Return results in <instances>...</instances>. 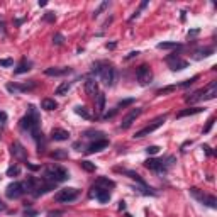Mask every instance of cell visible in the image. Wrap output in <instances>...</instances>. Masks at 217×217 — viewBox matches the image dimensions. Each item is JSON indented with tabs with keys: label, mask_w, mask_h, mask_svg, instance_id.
I'll use <instances>...</instances> for the list:
<instances>
[{
	"label": "cell",
	"mask_w": 217,
	"mask_h": 217,
	"mask_svg": "<svg viewBox=\"0 0 217 217\" xmlns=\"http://www.w3.org/2000/svg\"><path fill=\"white\" fill-rule=\"evenodd\" d=\"M31 68H32V63L27 60V58H22V60H20V63L17 64V68L14 70V73H16V75H22V73H27Z\"/></svg>",
	"instance_id": "603a6c76"
},
{
	"label": "cell",
	"mask_w": 217,
	"mask_h": 217,
	"mask_svg": "<svg viewBox=\"0 0 217 217\" xmlns=\"http://www.w3.org/2000/svg\"><path fill=\"white\" fill-rule=\"evenodd\" d=\"M195 34H198V29H193V31H190V32H188V38H190V36H195Z\"/></svg>",
	"instance_id": "db71d44e"
},
{
	"label": "cell",
	"mask_w": 217,
	"mask_h": 217,
	"mask_svg": "<svg viewBox=\"0 0 217 217\" xmlns=\"http://www.w3.org/2000/svg\"><path fill=\"white\" fill-rule=\"evenodd\" d=\"M12 64H14V60H10V58L0 60V66H3V68H9V66H12Z\"/></svg>",
	"instance_id": "7bdbcfd3"
},
{
	"label": "cell",
	"mask_w": 217,
	"mask_h": 217,
	"mask_svg": "<svg viewBox=\"0 0 217 217\" xmlns=\"http://www.w3.org/2000/svg\"><path fill=\"white\" fill-rule=\"evenodd\" d=\"M99 92H100V90H99V82H97L95 78L88 77V78L85 80V93H86L88 97H93V99H95Z\"/></svg>",
	"instance_id": "ac0fdd59"
},
{
	"label": "cell",
	"mask_w": 217,
	"mask_h": 217,
	"mask_svg": "<svg viewBox=\"0 0 217 217\" xmlns=\"http://www.w3.org/2000/svg\"><path fill=\"white\" fill-rule=\"evenodd\" d=\"M146 7H148V0H143V2H141V3H139V9H137V10H136V12H134V14H132V16H131V17H129V20H134V19H136V17H139V14H141V10H143V9H146Z\"/></svg>",
	"instance_id": "d590c367"
},
{
	"label": "cell",
	"mask_w": 217,
	"mask_h": 217,
	"mask_svg": "<svg viewBox=\"0 0 217 217\" xmlns=\"http://www.w3.org/2000/svg\"><path fill=\"white\" fill-rule=\"evenodd\" d=\"M82 148H83V143H82V141H77V143L73 144V149H77V151H82Z\"/></svg>",
	"instance_id": "c3c4849f"
},
{
	"label": "cell",
	"mask_w": 217,
	"mask_h": 217,
	"mask_svg": "<svg viewBox=\"0 0 217 217\" xmlns=\"http://www.w3.org/2000/svg\"><path fill=\"white\" fill-rule=\"evenodd\" d=\"M198 78H200V77H198V75H195V77H192V78H188V80H185V82H182V83H180V85H178V86H182V88H187V86H190V85H192V83H195V82H197V80H198Z\"/></svg>",
	"instance_id": "f35d334b"
},
{
	"label": "cell",
	"mask_w": 217,
	"mask_h": 217,
	"mask_svg": "<svg viewBox=\"0 0 217 217\" xmlns=\"http://www.w3.org/2000/svg\"><path fill=\"white\" fill-rule=\"evenodd\" d=\"M126 217H132V215L131 214H126Z\"/></svg>",
	"instance_id": "680465c9"
},
{
	"label": "cell",
	"mask_w": 217,
	"mask_h": 217,
	"mask_svg": "<svg viewBox=\"0 0 217 217\" xmlns=\"http://www.w3.org/2000/svg\"><path fill=\"white\" fill-rule=\"evenodd\" d=\"M83 137H86V139H93V141H99V139H105V134H104L102 131H93V129H90V131L83 132Z\"/></svg>",
	"instance_id": "484cf974"
},
{
	"label": "cell",
	"mask_w": 217,
	"mask_h": 217,
	"mask_svg": "<svg viewBox=\"0 0 217 217\" xmlns=\"http://www.w3.org/2000/svg\"><path fill=\"white\" fill-rule=\"evenodd\" d=\"M56 188V185L51 182H46L44 178H41V180H38V185H36V188L34 192H32V197H41V195H44V193H48V192H51Z\"/></svg>",
	"instance_id": "5bb4252c"
},
{
	"label": "cell",
	"mask_w": 217,
	"mask_h": 217,
	"mask_svg": "<svg viewBox=\"0 0 217 217\" xmlns=\"http://www.w3.org/2000/svg\"><path fill=\"white\" fill-rule=\"evenodd\" d=\"M48 5V2H46V0H39V7H46Z\"/></svg>",
	"instance_id": "11a10c76"
},
{
	"label": "cell",
	"mask_w": 217,
	"mask_h": 217,
	"mask_svg": "<svg viewBox=\"0 0 217 217\" xmlns=\"http://www.w3.org/2000/svg\"><path fill=\"white\" fill-rule=\"evenodd\" d=\"M10 151H12V154L17 158V160H20L22 163L27 161V153H26V148L22 146V144L19 143V141H14L12 146H10Z\"/></svg>",
	"instance_id": "2e32d148"
},
{
	"label": "cell",
	"mask_w": 217,
	"mask_h": 217,
	"mask_svg": "<svg viewBox=\"0 0 217 217\" xmlns=\"http://www.w3.org/2000/svg\"><path fill=\"white\" fill-rule=\"evenodd\" d=\"M24 193H26L24 182H14V183H10V185L5 188V195H7V198H10V200L20 198Z\"/></svg>",
	"instance_id": "8fae6325"
},
{
	"label": "cell",
	"mask_w": 217,
	"mask_h": 217,
	"mask_svg": "<svg viewBox=\"0 0 217 217\" xmlns=\"http://www.w3.org/2000/svg\"><path fill=\"white\" fill-rule=\"evenodd\" d=\"M124 209H126V202L121 200V202H119V210H124Z\"/></svg>",
	"instance_id": "816d5d0a"
},
{
	"label": "cell",
	"mask_w": 217,
	"mask_h": 217,
	"mask_svg": "<svg viewBox=\"0 0 217 217\" xmlns=\"http://www.w3.org/2000/svg\"><path fill=\"white\" fill-rule=\"evenodd\" d=\"M80 166L85 171H88V173H92V171H95L97 170V166H95V163H92V161H86V160H83L80 161Z\"/></svg>",
	"instance_id": "4dcf8cb0"
},
{
	"label": "cell",
	"mask_w": 217,
	"mask_h": 217,
	"mask_svg": "<svg viewBox=\"0 0 217 217\" xmlns=\"http://www.w3.org/2000/svg\"><path fill=\"white\" fill-rule=\"evenodd\" d=\"M176 90V85H170V86H165V88H160L156 92V95H166V93H171Z\"/></svg>",
	"instance_id": "8d00e7d4"
},
{
	"label": "cell",
	"mask_w": 217,
	"mask_h": 217,
	"mask_svg": "<svg viewBox=\"0 0 217 217\" xmlns=\"http://www.w3.org/2000/svg\"><path fill=\"white\" fill-rule=\"evenodd\" d=\"M51 156L54 158V160H66V158H68V151L56 149V151H53V153H51Z\"/></svg>",
	"instance_id": "836d02e7"
},
{
	"label": "cell",
	"mask_w": 217,
	"mask_h": 217,
	"mask_svg": "<svg viewBox=\"0 0 217 217\" xmlns=\"http://www.w3.org/2000/svg\"><path fill=\"white\" fill-rule=\"evenodd\" d=\"M104 110H105V93L99 92L95 97V112H97V115H102Z\"/></svg>",
	"instance_id": "ffe728a7"
},
{
	"label": "cell",
	"mask_w": 217,
	"mask_h": 217,
	"mask_svg": "<svg viewBox=\"0 0 217 217\" xmlns=\"http://www.w3.org/2000/svg\"><path fill=\"white\" fill-rule=\"evenodd\" d=\"M132 104H134V99H126V100H121V102L117 104V105H115V108H124V107H127V105H132Z\"/></svg>",
	"instance_id": "ab89813d"
},
{
	"label": "cell",
	"mask_w": 217,
	"mask_h": 217,
	"mask_svg": "<svg viewBox=\"0 0 217 217\" xmlns=\"http://www.w3.org/2000/svg\"><path fill=\"white\" fill-rule=\"evenodd\" d=\"M136 80L139 85H149L151 82H153V71H151V68L148 66L146 63H143V64H139L137 66V70H136Z\"/></svg>",
	"instance_id": "9c48e42d"
},
{
	"label": "cell",
	"mask_w": 217,
	"mask_h": 217,
	"mask_svg": "<svg viewBox=\"0 0 217 217\" xmlns=\"http://www.w3.org/2000/svg\"><path fill=\"white\" fill-rule=\"evenodd\" d=\"M71 88V82H63V83H60V86L56 88V95H61V97H64L68 93V90Z\"/></svg>",
	"instance_id": "f1b7e54d"
},
{
	"label": "cell",
	"mask_w": 217,
	"mask_h": 217,
	"mask_svg": "<svg viewBox=\"0 0 217 217\" xmlns=\"http://www.w3.org/2000/svg\"><path fill=\"white\" fill-rule=\"evenodd\" d=\"M64 42V36L61 34V32H56V34L53 36V44H56V46H61Z\"/></svg>",
	"instance_id": "74e56055"
},
{
	"label": "cell",
	"mask_w": 217,
	"mask_h": 217,
	"mask_svg": "<svg viewBox=\"0 0 217 217\" xmlns=\"http://www.w3.org/2000/svg\"><path fill=\"white\" fill-rule=\"evenodd\" d=\"M107 48H108V49H114V48H115V42H110V44L107 42Z\"/></svg>",
	"instance_id": "9f6ffc18"
},
{
	"label": "cell",
	"mask_w": 217,
	"mask_h": 217,
	"mask_svg": "<svg viewBox=\"0 0 217 217\" xmlns=\"http://www.w3.org/2000/svg\"><path fill=\"white\" fill-rule=\"evenodd\" d=\"M141 114H143V108H141V107L131 108V110H129V114L126 115L124 119H122V122H121V127H122V129H129V127H131V126L136 122V119L139 117Z\"/></svg>",
	"instance_id": "9a60e30c"
},
{
	"label": "cell",
	"mask_w": 217,
	"mask_h": 217,
	"mask_svg": "<svg viewBox=\"0 0 217 217\" xmlns=\"http://www.w3.org/2000/svg\"><path fill=\"white\" fill-rule=\"evenodd\" d=\"M166 63L170 64V68H171L173 71H180V70H185V68H188V61H187V60H182V58H180L176 53H173V54H170V56H166Z\"/></svg>",
	"instance_id": "7c38bea8"
},
{
	"label": "cell",
	"mask_w": 217,
	"mask_h": 217,
	"mask_svg": "<svg viewBox=\"0 0 217 217\" xmlns=\"http://www.w3.org/2000/svg\"><path fill=\"white\" fill-rule=\"evenodd\" d=\"M166 117H168V114H163V115H158L156 119H154L153 122H151V124H148L146 127H143L141 129V131H137L136 134H134V137H137V139H139V137H144V136H149L151 132H154L156 131V129H160L163 124H165V121H166Z\"/></svg>",
	"instance_id": "ba28073f"
},
{
	"label": "cell",
	"mask_w": 217,
	"mask_h": 217,
	"mask_svg": "<svg viewBox=\"0 0 217 217\" xmlns=\"http://www.w3.org/2000/svg\"><path fill=\"white\" fill-rule=\"evenodd\" d=\"M20 175V166L19 165H14L7 170V176H19Z\"/></svg>",
	"instance_id": "e575fe53"
},
{
	"label": "cell",
	"mask_w": 217,
	"mask_h": 217,
	"mask_svg": "<svg viewBox=\"0 0 217 217\" xmlns=\"http://www.w3.org/2000/svg\"><path fill=\"white\" fill-rule=\"evenodd\" d=\"M70 73H73V70L70 66H66V68H46L44 70V75H48V77H64V75H70Z\"/></svg>",
	"instance_id": "d6986e66"
},
{
	"label": "cell",
	"mask_w": 217,
	"mask_h": 217,
	"mask_svg": "<svg viewBox=\"0 0 217 217\" xmlns=\"http://www.w3.org/2000/svg\"><path fill=\"white\" fill-rule=\"evenodd\" d=\"M42 178H44L46 182H51V183H54V185H58V183H61V182H64V180L70 178V173H68L66 168H63L61 165L54 163V165H49V166L44 168Z\"/></svg>",
	"instance_id": "277c9868"
},
{
	"label": "cell",
	"mask_w": 217,
	"mask_h": 217,
	"mask_svg": "<svg viewBox=\"0 0 217 217\" xmlns=\"http://www.w3.org/2000/svg\"><path fill=\"white\" fill-rule=\"evenodd\" d=\"M214 54V48H200L197 51H193V58L195 60H202V58H209Z\"/></svg>",
	"instance_id": "cb8c5ba5"
},
{
	"label": "cell",
	"mask_w": 217,
	"mask_h": 217,
	"mask_svg": "<svg viewBox=\"0 0 217 217\" xmlns=\"http://www.w3.org/2000/svg\"><path fill=\"white\" fill-rule=\"evenodd\" d=\"M182 44L180 42H160L158 44V49H180Z\"/></svg>",
	"instance_id": "f546056e"
},
{
	"label": "cell",
	"mask_w": 217,
	"mask_h": 217,
	"mask_svg": "<svg viewBox=\"0 0 217 217\" xmlns=\"http://www.w3.org/2000/svg\"><path fill=\"white\" fill-rule=\"evenodd\" d=\"M36 83L34 80H31L29 83H7V90H9L10 93H20V92H31V90L36 88Z\"/></svg>",
	"instance_id": "4fadbf2b"
},
{
	"label": "cell",
	"mask_w": 217,
	"mask_h": 217,
	"mask_svg": "<svg viewBox=\"0 0 217 217\" xmlns=\"http://www.w3.org/2000/svg\"><path fill=\"white\" fill-rule=\"evenodd\" d=\"M214 122H215V117H210L207 121V124H205V127H204V131H202V132H204V134H209V132H210V129L214 127Z\"/></svg>",
	"instance_id": "60d3db41"
},
{
	"label": "cell",
	"mask_w": 217,
	"mask_h": 217,
	"mask_svg": "<svg viewBox=\"0 0 217 217\" xmlns=\"http://www.w3.org/2000/svg\"><path fill=\"white\" fill-rule=\"evenodd\" d=\"M75 112H77L78 115H82L83 119H90V112L86 110L85 105H75Z\"/></svg>",
	"instance_id": "1f68e13d"
},
{
	"label": "cell",
	"mask_w": 217,
	"mask_h": 217,
	"mask_svg": "<svg viewBox=\"0 0 217 217\" xmlns=\"http://www.w3.org/2000/svg\"><path fill=\"white\" fill-rule=\"evenodd\" d=\"M202 110H204L202 107H188V108H183V110H180L178 114H176V117L182 119V117H187V115H195V114H200Z\"/></svg>",
	"instance_id": "d4e9b609"
},
{
	"label": "cell",
	"mask_w": 217,
	"mask_h": 217,
	"mask_svg": "<svg viewBox=\"0 0 217 217\" xmlns=\"http://www.w3.org/2000/svg\"><path fill=\"white\" fill-rule=\"evenodd\" d=\"M115 171L117 173H122V175H127L131 180H134V182H137L139 185H146V182H144L143 178H141V175H137L136 171H132V170H124V168H115Z\"/></svg>",
	"instance_id": "44dd1931"
},
{
	"label": "cell",
	"mask_w": 217,
	"mask_h": 217,
	"mask_svg": "<svg viewBox=\"0 0 217 217\" xmlns=\"http://www.w3.org/2000/svg\"><path fill=\"white\" fill-rule=\"evenodd\" d=\"M158 151H160V146H148L146 148L148 154H158Z\"/></svg>",
	"instance_id": "ee69618b"
},
{
	"label": "cell",
	"mask_w": 217,
	"mask_h": 217,
	"mask_svg": "<svg viewBox=\"0 0 217 217\" xmlns=\"http://www.w3.org/2000/svg\"><path fill=\"white\" fill-rule=\"evenodd\" d=\"M24 165H26L29 170H32V171H38V170H39V166H36V165H31V163H29V161H26V163H24Z\"/></svg>",
	"instance_id": "7dc6e473"
},
{
	"label": "cell",
	"mask_w": 217,
	"mask_h": 217,
	"mask_svg": "<svg viewBox=\"0 0 217 217\" xmlns=\"http://www.w3.org/2000/svg\"><path fill=\"white\" fill-rule=\"evenodd\" d=\"M175 156H165V158H149V160L144 161V166L151 171L156 173H168V170L175 165Z\"/></svg>",
	"instance_id": "5b68a950"
},
{
	"label": "cell",
	"mask_w": 217,
	"mask_h": 217,
	"mask_svg": "<svg viewBox=\"0 0 217 217\" xmlns=\"http://www.w3.org/2000/svg\"><path fill=\"white\" fill-rule=\"evenodd\" d=\"M137 54H139V51H131L127 54V56H126V60H132V58H136Z\"/></svg>",
	"instance_id": "f907efd6"
},
{
	"label": "cell",
	"mask_w": 217,
	"mask_h": 217,
	"mask_svg": "<svg viewBox=\"0 0 217 217\" xmlns=\"http://www.w3.org/2000/svg\"><path fill=\"white\" fill-rule=\"evenodd\" d=\"M95 185H100V187H104V188H114L115 182L110 180V178H107V176H99V178L95 180Z\"/></svg>",
	"instance_id": "4316f807"
},
{
	"label": "cell",
	"mask_w": 217,
	"mask_h": 217,
	"mask_svg": "<svg viewBox=\"0 0 217 217\" xmlns=\"http://www.w3.org/2000/svg\"><path fill=\"white\" fill-rule=\"evenodd\" d=\"M42 20H46V22H54V20H56V14L54 12H46L44 16H42Z\"/></svg>",
	"instance_id": "b9f144b4"
},
{
	"label": "cell",
	"mask_w": 217,
	"mask_h": 217,
	"mask_svg": "<svg viewBox=\"0 0 217 217\" xmlns=\"http://www.w3.org/2000/svg\"><path fill=\"white\" fill-rule=\"evenodd\" d=\"M51 139L53 141H68V139H70V132L64 131V129L54 127L51 131Z\"/></svg>",
	"instance_id": "7402d4cb"
},
{
	"label": "cell",
	"mask_w": 217,
	"mask_h": 217,
	"mask_svg": "<svg viewBox=\"0 0 217 217\" xmlns=\"http://www.w3.org/2000/svg\"><path fill=\"white\" fill-rule=\"evenodd\" d=\"M202 149L205 151V154H207V156H212V149H210V146H207V144H204V146H202Z\"/></svg>",
	"instance_id": "bcb514c9"
},
{
	"label": "cell",
	"mask_w": 217,
	"mask_h": 217,
	"mask_svg": "<svg viewBox=\"0 0 217 217\" xmlns=\"http://www.w3.org/2000/svg\"><path fill=\"white\" fill-rule=\"evenodd\" d=\"M217 95V80H212L209 85H205L204 88H198L197 92L190 93L185 97L187 104H193V102H200V100H212Z\"/></svg>",
	"instance_id": "3957f363"
},
{
	"label": "cell",
	"mask_w": 217,
	"mask_h": 217,
	"mask_svg": "<svg viewBox=\"0 0 217 217\" xmlns=\"http://www.w3.org/2000/svg\"><path fill=\"white\" fill-rule=\"evenodd\" d=\"M188 192H190L192 197H193L195 200H198L200 204L207 205V207H210V209H215L217 207V198L214 197V195L205 193V192H202L200 188H197V187H192Z\"/></svg>",
	"instance_id": "8992f818"
},
{
	"label": "cell",
	"mask_w": 217,
	"mask_h": 217,
	"mask_svg": "<svg viewBox=\"0 0 217 217\" xmlns=\"http://www.w3.org/2000/svg\"><path fill=\"white\" fill-rule=\"evenodd\" d=\"M36 215H38L36 210H26V214H24V217H36Z\"/></svg>",
	"instance_id": "681fc988"
},
{
	"label": "cell",
	"mask_w": 217,
	"mask_h": 217,
	"mask_svg": "<svg viewBox=\"0 0 217 217\" xmlns=\"http://www.w3.org/2000/svg\"><path fill=\"white\" fill-rule=\"evenodd\" d=\"M41 107L44 108V110H56V108H58V102H56V100H53V99H42Z\"/></svg>",
	"instance_id": "83f0119b"
},
{
	"label": "cell",
	"mask_w": 217,
	"mask_h": 217,
	"mask_svg": "<svg viewBox=\"0 0 217 217\" xmlns=\"http://www.w3.org/2000/svg\"><path fill=\"white\" fill-rule=\"evenodd\" d=\"M117 112H119V110H117V108H115V107H114V108H112V110H110V112H107V114H105V115H102V117H104V119H105V121H107V119H110V117H114V115H115V114H117Z\"/></svg>",
	"instance_id": "f6af8a7d"
},
{
	"label": "cell",
	"mask_w": 217,
	"mask_h": 217,
	"mask_svg": "<svg viewBox=\"0 0 217 217\" xmlns=\"http://www.w3.org/2000/svg\"><path fill=\"white\" fill-rule=\"evenodd\" d=\"M0 210H5V204H3L2 200H0Z\"/></svg>",
	"instance_id": "6f0895ef"
},
{
	"label": "cell",
	"mask_w": 217,
	"mask_h": 217,
	"mask_svg": "<svg viewBox=\"0 0 217 217\" xmlns=\"http://www.w3.org/2000/svg\"><path fill=\"white\" fill-rule=\"evenodd\" d=\"M88 197L90 198H97L100 204H107V202L110 200V190L93 183L92 188H90V192H88Z\"/></svg>",
	"instance_id": "30bf717a"
},
{
	"label": "cell",
	"mask_w": 217,
	"mask_h": 217,
	"mask_svg": "<svg viewBox=\"0 0 217 217\" xmlns=\"http://www.w3.org/2000/svg\"><path fill=\"white\" fill-rule=\"evenodd\" d=\"M108 146V139H99V141H92L88 144V148L85 149L86 154H93V153H99V151L105 149Z\"/></svg>",
	"instance_id": "e0dca14e"
},
{
	"label": "cell",
	"mask_w": 217,
	"mask_h": 217,
	"mask_svg": "<svg viewBox=\"0 0 217 217\" xmlns=\"http://www.w3.org/2000/svg\"><path fill=\"white\" fill-rule=\"evenodd\" d=\"M0 121H7V114L0 110Z\"/></svg>",
	"instance_id": "f5cc1de1"
},
{
	"label": "cell",
	"mask_w": 217,
	"mask_h": 217,
	"mask_svg": "<svg viewBox=\"0 0 217 217\" xmlns=\"http://www.w3.org/2000/svg\"><path fill=\"white\" fill-rule=\"evenodd\" d=\"M108 5H110V2H108V0H105V2H102V3H100V5L97 7L95 10H93V19H95V17H99L100 14H102V12H104V10L107 9Z\"/></svg>",
	"instance_id": "d6a6232c"
},
{
	"label": "cell",
	"mask_w": 217,
	"mask_h": 217,
	"mask_svg": "<svg viewBox=\"0 0 217 217\" xmlns=\"http://www.w3.org/2000/svg\"><path fill=\"white\" fill-rule=\"evenodd\" d=\"M78 195H80V190L73 188V187H66V188H61L54 193V200L60 202V204H70V202L77 200Z\"/></svg>",
	"instance_id": "52a82bcc"
},
{
	"label": "cell",
	"mask_w": 217,
	"mask_h": 217,
	"mask_svg": "<svg viewBox=\"0 0 217 217\" xmlns=\"http://www.w3.org/2000/svg\"><path fill=\"white\" fill-rule=\"evenodd\" d=\"M19 129L22 132L31 134V137L36 141V144H38V153H44L46 139L41 132V117H39V112L34 105H29L27 114L19 121Z\"/></svg>",
	"instance_id": "6da1fadb"
},
{
	"label": "cell",
	"mask_w": 217,
	"mask_h": 217,
	"mask_svg": "<svg viewBox=\"0 0 217 217\" xmlns=\"http://www.w3.org/2000/svg\"><path fill=\"white\" fill-rule=\"evenodd\" d=\"M92 73L97 75L107 86H114L115 80H117V70L114 68V64L105 63V61H97V63H93Z\"/></svg>",
	"instance_id": "7a4b0ae2"
}]
</instances>
